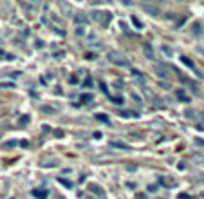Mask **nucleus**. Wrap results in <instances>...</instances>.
<instances>
[{
  "instance_id": "nucleus-1",
  "label": "nucleus",
  "mask_w": 204,
  "mask_h": 199,
  "mask_svg": "<svg viewBox=\"0 0 204 199\" xmlns=\"http://www.w3.org/2000/svg\"><path fill=\"white\" fill-rule=\"evenodd\" d=\"M107 58H109L110 64H114V65H117V67H126V65H130V60L126 58L123 53H119V51H109Z\"/></svg>"
},
{
  "instance_id": "nucleus-2",
  "label": "nucleus",
  "mask_w": 204,
  "mask_h": 199,
  "mask_svg": "<svg viewBox=\"0 0 204 199\" xmlns=\"http://www.w3.org/2000/svg\"><path fill=\"white\" fill-rule=\"evenodd\" d=\"M110 18H112V15H110L109 11H94L92 13V20H96V22L101 24V25H109Z\"/></svg>"
},
{
  "instance_id": "nucleus-3",
  "label": "nucleus",
  "mask_w": 204,
  "mask_h": 199,
  "mask_svg": "<svg viewBox=\"0 0 204 199\" xmlns=\"http://www.w3.org/2000/svg\"><path fill=\"white\" fill-rule=\"evenodd\" d=\"M141 9L145 11L146 15H150V16H157V15H161V9L157 8V6H153V4H143V6H141Z\"/></svg>"
},
{
  "instance_id": "nucleus-4",
  "label": "nucleus",
  "mask_w": 204,
  "mask_h": 199,
  "mask_svg": "<svg viewBox=\"0 0 204 199\" xmlns=\"http://www.w3.org/2000/svg\"><path fill=\"white\" fill-rule=\"evenodd\" d=\"M40 167H42V169H54V167H60V159L51 158V159H47V161H42Z\"/></svg>"
},
{
  "instance_id": "nucleus-5",
  "label": "nucleus",
  "mask_w": 204,
  "mask_h": 199,
  "mask_svg": "<svg viewBox=\"0 0 204 199\" xmlns=\"http://www.w3.org/2000/svg\"><path fill=\"white\" fill-rule=\"evenodd\" d=\"M153 71H155V74H157L159 78H163V80H168V78H170V74L166 73V67H163V65H155V67H153Z\"/></svg>"
},
{
  "instance_id": "nucleus-6",
  "label": "nucleus",
  "mask_w": 204,
  "mask_h": 199,
  "mask_svg": "<svg viewBox=\"0 0 204 199\" xmlns=\"http://www.w3.org/2000/svg\"><path fill=\"white\" fill-rule=\"evenodd\" d=\"M60 9L63 11V15H65V16H72V15H74L72 6H69L67 2H60Z\"/></svg>"
},
{
  "instance_id": "nucleus-7",
  "label": "nucleus",
  "mask_w": 204,
  "mask_h": 199,
  "mask_svg": "<svg viewBox=\"0 0 204 199\" xmlns=\"http://www.w3.org/2000/svg\"><path fill=\"white\" fill-rule=\"evenodd\" d=\"M74 22L78 24V25H83V24L89 22V16L85 13H78V15H74Z\"/></svg>"
},
{
  "instance_id": "nucleus-8",
  "label": "nucleus",
  "mask_w": 204,
  "mask_h": 199,
  "mask_svg": "<svg viewBox=\"0 0 204 199\" xmlns=\"http://www.w3.org/2000/svg\"><path fill=\"white\" fill-rule=\"evenodd\" d=\"M89 190L92 192V194H96L98 197H105V192H103L98 185H89Z\"/></svg>"
},
{
  "instance_id": "nucleus-9",
  "label": "nucleus",
  "mask_w": 204,
  "mask_h": 199,
  "mask_svg": "<svg viewBox=\"0 0 204 199\" xmlns=\"http://www.w3.org/2000/svg\"><path fill=\"white\" fill-rule=\"evenodd\" d=\"M143 51H145L146 58L153 60V49H152V45H150V44H145V45H143Z\"/></svg>"
},
{
  "instance_id": "nucleus-10",
  "label": "nucleus",
  "mask_w": 204,
  "mask_h": 199,
  "mask_svg": "<svg viewBox=\"0 0 204 199\" xmlns=\"http://www.w3.org/2000/svg\"><path fill=\"white\" fill-rule=\"evenodd\" d=\"M161 51L164 53V54H166V56H170V58H172V56H174V49H172V47H170V45H161Z\"/></svg>"
},
{
  "instance_id": "nucleus-11",
  "label": "nucleus",
  "mask_w": 204,
  "mask_h": 199,
  "mask_svg": "<svg viewBox=\"0 0 204 199\" xmlns=\"http://www.w3.org/2000/svg\"><path fill=\"white\" fill-rule=\"evenodd\" d=\"M110 145H114V147H116V148H121V150H128V148H130V147H128V145H125L123 141H112Z\"/></svg>"
},
{
  "instance_id": "nucleus-12",
  "label": "nucleus",
  "mask_w": 204,
  "mask_h": 199,
  "mask_svg": "<svg viewBox=\"0 0 204 199\" xmlns=\"http://www.w3.org/2000/svg\"><path fill=\"white\" fill-rule=\"evenodd\" d=\"M177 98H179L181 102H186V103L190 102V98H188L186 94H184V91H177Z\"/></svg>"
},
{
  "instance_id": "nucleus-13",
  "label": "nucleus",
  "mask_w": 204,
  "mask_h": 199,
  "mask_svg": "<svg viewBox=\"0 0 204 199\" xmlns=\"http://www.w3.org/2000/svg\"><path fill=\"white\" fill-rule=\"evenodd\" d=\"M33 196H36V197L45 199V197H47V190H44V192H40V190H33Z\"/></svg>"
},
{
  "instance_id": "nucleus-14",
  "label": "nucleus",
  "mask_w": 204,
  "mask_h": 199,
  "mask_svg": "<svg viewBox=\"0 0 204 199\" xmlns=\"http://www.w3.org/2000/svg\"><path fill=\"white\" fill-rule=\"evenodd\" d=\"M9 87H15V83H11V81H2L0 83V89H9Z\"/></svg>"
},
{
  "instance_id": "nucleus-15",
  "label": "nucleus",
  "mask_w": 204,
  "mask_h": 199,
  "mask_svg": "<svg viewBox=\"0 0 204 199\" xmlns=\"http://www.w3.org/2000/svg\"><path fill=\"white\" fill-rule=\"evenodd\" d=\"M132 22H134V25H136V27H137V29H143V24L139 22L137 18H136V16H132Z\"/></svg>"
},
{
  "instance_id": "nucleus-16",
  "label": "nucleus",
  "mask_w": 204,
  "mask_h": 199,
  "mask_svg": "<svg viewBox=\"0 0 204 199\" xmlns=\"http://www.w3.org/2000/svg\"><path fill=\"white\" fill-rule=\"evenodd\" d=\"M163 183L166 185V186H175V181H174V179H168V177H166V179H163Z\"/></svg>"
},
{
  "instance_id": "nucleus-17",
  "label": "nucleus",
  "mask_w": 204,
  "mask_h": 199,
  "mask_svg": "<svg viewBox=\"0 0 204 199\" xmlns=\"http://www.w3.org/2000/svg\"><path fill=\"white\" fill-rule=\"evenodd\" d=\"M92 98H94L92 94H85V96H81V102H83V103H87V102H90Z\"/></svg>"
},
{
  "instance_id": "nucleus-18",
  "label": "nucleus",
  "mask_w": 204,
  "mask_h": 199,
  "mask_svg": "<svg viewBox=\"0 0 204 199\" xmlns=\"http://www.w3.org/2000/svg\"><path fill=\"white\" fill-rule=\"evenodd\" d=\"M195 114H197V111H186V116H188L190 119H195L197 118Z\"/></svg>"
},
{
  "instance_id": "nucleus-19",
  "label": "nucleus",
  "mask_w": 204,
  "mask_h": 199,
  "mask_svg": "<svg viewBox=\"0 0 204 199\" xmlns=\"http://www.w3.org/2000/svg\"><path fill=\"white\" fill-rule=\"evenodd\" d=\"M121 116H125V118H134V116H136V114H134V112H130V111H121Z\"/></svg>"
},
{
  "instance_id": "nucleus-20",
  "label": "nucleus",
  "mask_w": 204,
  "mask_h": 199,
  "mask_svg": "<svg viewBox=\"0 0 204 199\" xmlns=\"http://www.w3.org/2000/svg\"><path fill=\"white\" fill-rule=\"evenodd\" d=\"M130 98L134 100V102H136V103H141V98H139V96L136 94V92H130Z\"/></svg>"
},
{
  "instance_id": "nucleus-21",
  "label": "nucleus",
  "mask_w": 204,
  "mask_h": 199,
  "mask_svg": "<svg viewBox=\"0 0 204 199\" xmlns=\"http://www.w3.org/2000/svg\"><path fill=\"white\" fill-rule=\"evenodd\" d=\"M22 6L25 9H29V11H35V9H36V6H35V4H22Z\"/></svg>"
},
{
  "instance_id": "nucleus-22",
  "label": "nucleus",
  "mask_w": 204,
  "mask_h": 199,
  "mask_svg": "<svg viewBox=\"0 0 204 199\" xmlns=\"http://www.w3.org/2000/svg\"><path fill=\"white\" fill-rule=\"evenodd\" d=\"M182 62H184V64H186L188 67H191V69H195V65H193V62H191V60H188V58H182Z\"/></svg>"
},
{
  "instance_id": "nucleus-23",
  "label": "nucleus",
  "mask_w": 204,
  "mask_h": 199,
  "mask_svg": "<svg viewBox=\"0 0 204 199\" xmlns=\"http://www.w3.org/2000/svg\"><path fill=\"white\" fill-rule=\"evenodd\" d=\"M83 29H85V27H83V25H78V29H76V35H80V36H81V35H83V33H85V31H83Z\"/></svg>"
},
{
  "instance_id": "nucleus-24",
  "label": "nucleus",
  "mask_w": 204,
  "mask_h": 199,
  "mask_svg": "<svg viewBox=\"0 0 204 199\" xmlns=\"http://www.w3.org/2000/svg\"><path fill=\"white\" fill-rule=\"evenodd\" d=\"M114 103H117V105H123V98H119V96H117V98H114Z\"/></svg>"
},
{
  "instance_id": "nucleus-25",
  "label": "nucleus",
  "mask_w": 204,
  "mask_h": 199,
  "mask_svg": "<svg viewBox=\"0 0 204 199\" xmlns=\"http://www.w3.org/2000/svg\"><path fill=\"white\" fill-rule=\"evenodd\" d=\"M71 172H72V170H71V169H63V170H62V174H63V176H69Z\"/></svg>"
},
{
  "instance_id": "nucleus-26",
  "label": "nucleus",
  "mask_w": 204,
  "mask_h": 199,
  "mask_svg": "<svg viewBox=\"0 0 204 199\" xmlns=\"http://www.w3.org/2000/svg\"><path fill=\"white\" fill-rule=\"evenodd\" d=\"M42 111H45V112H54V109H51V107H42Z\"/></svg>"
},
{
  "instance_id": "nucleus-27",
  "label": "nucleus",
  "mask_w": 204,
  "mask_h": 199,
  "mask_svg": "<svg viewBox=\"0 0 204 199\" xmlns=\"http://www.w3.org/2000/svg\"><path fill=\"white\" fill-rule=\"evenodd\" d=\"M195 161L199 163V165H202V167H204V158H197Z\"/></svg>"
},
{
  "instance_id": "nucleus-28",
  "label": "nucleus",
  "mask_w": 204,
  "mask_h": 199,
  "mask_svg": "<svg viewBox=\"0 0 204 199\" xmlns=\"http://www.w3.org/2000/svg\"><path fill=\"white\" fill-rule=\"evenodd\" d=\"M16 145V141H8V143H6V147H15Z\"/></svg>"
},
{
  "instance_id": "nucleus-29",
  "label": "nucleus",
  "mask_w": 204,
  "mask_h": 199,
  "mask_svg": "<svg viewBox=\"0 0 204 199\" xmlns=\"http://www.w3.org/2000/svg\"><path fill=\"white\" fill-rule=\"evenodd\" d=\"M96 118H98V119H103V121H107V118H105V114H98Z\"/></svg>"
},
{
  "instance_id": "nucleus-30",
  "label": "nucleus",
  "mask_w": 204,
  "mask_h": 199,
  "mask_svg": "<svg viewBox=\"0 0 204 199\" xmlns=\"http://www.w3.org/2000/svg\"><path fill=\"white\" fill-rule=\"evenodd\" d=\"M27 119H29V118H22V119H20V125H25V123H27Z\"/></svg>"
},
{
  "instance_id": "nucleus-31",
  "label": "nucleus",
  "mask_w": 204,
  "mask_h": 199,
  "mask_svg": "<svg viewBox=\"0 0 204 199\" xmlns=\"http://www.w3.org/2000/svg\"><path fill=\"white\" fill-rule=\"evenodd\" d=\"M202 199H204V192H202Z\"/></svg>"
},
{
  "instance_id": "nucleus-32",
  "label": "nucleus",
  "mask_w": 204,
  "mask_h": 199,
  "mask_svg": "<svg viewBox=\"0 0 204 199\" xmlns=\"http://www.w3.org/2000/svg\"><path fill=\"white\" fill-rule=\"evenodd\" d=\"M0 138H2V132H0Z\"/></svg>"
},
{
  "instance_id": "nucleus-33",
  "label": "nucleus",
  "mask_w": 204,
  "mask_h": 199,
  "mask_svg": "<svg viewBox=\"0 0 204 199\" xmlns=\"http://www.w3.org/2000/svg\"><path fill=\"white\" fill-rule=\"evenodd\" d=\"M58 199H63V197H58Z\"/></svg>"
},
{
  "instance_id": "nucleus-34",
  "label": "nucleus",
  "mask_w": 204,
  "mask_h": 199,
  "mask_svg": "<svg viewBox=\"0 0 204 199\" xmlns=\"http://www.w3.org/2000/svg\"><path fill=\"white\" fill-rule=\"evenodd\" d=\"M89 199H92V197H89Z\"/></svg>"
}]
</instances>
